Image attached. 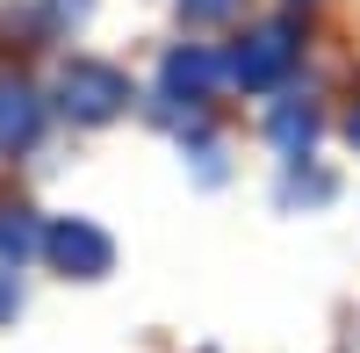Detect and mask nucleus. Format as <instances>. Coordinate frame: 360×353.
Segmentation results:
<instances>
[{"instance_id":"obj_1","label":"nucleus","mask_w":360,"mask_h":353,"mask_svg":"<svg viewBox=\"0 0 360 353\" xmlns=\"http://www.w3.org/2000/svg\"><path fill=\"white\" fill-rule=\"evenodd\" d=\"M58 108L72 123H115L130 108V79L108 65V58H65L58 65Z\"/></svg>"},{"instance_id":"obj_2","label":"nucleus","mask_w":360,"mask_h":353,"mask_svg":"<svg viewBox=\"0 0 360 353\" xmlns=\"http://www.w3.org/2000/svg\"><path fill=\"white\" fill-rule=\"evenodd\" d=\"M295 58H303V29H295L288 15H281V22H259L252 37L238 44L231 79L245 86V94H266V86H281V79L295 72Z\"/></svg>"},{"instance_id":"obj_3","label":"nucleus","mask_w":360,"mask_h":353,"mask_svg":"<svg viewBox=\"0 0 360 353\" xmlns=\"http://www.w3.org/2000/svg\"><path fill=\"white\" fill-rule=\"evenodd\" d=\"M44 252H51V267L72 274V281H101L115 267V238H108L101 224H86V217H58L44 231Z\"/></svg>"},{"instance_id":"obj_4","label":"nucleus","mask_w":360,"mask_h":353,"mask_svg":"<svg viewBox=\"0 0 360 353\" xmlns=\"http://www.w3.org/2000/svg\"><path fill=\"white\" fill-rule=\"evenodd\" d=\"M217 79H231V58L202 51V44H180V51H166V65H159V94L202 108L209 94H217Z\"/></svg>"},{"instance_id":"obj_5","label":"nucleus","mask_w":360,"mask_h":353,"mask_svg":"<svg viewBox=\"0 0 360 353\" xmlns=\"http://www.w3.org/2000/svg\"><path fill=\"white\" fill-rule=\"evenodd\" d=\"M44 130V101L29 79H0V152H29Z\"/></svg>"},{"instance_id":"obj_6","label":"nucleus","mask_w":360,"mask_h":353,"mask_svg":"<svg viewBox=\"0 0 360 353\" xmlns=\"http://www.w3.org/2000/svg\"><path fill=\"white\" fill-rule=\"evenodd\" d=\"M266 130H274V144H281V152H295V159H303V144L317 137V108H310V94H303V101H274Z\"/></svg>"},{"instance_id":"obj_7","label":"nucleus","mask_w":360,"mask_h":353,"mask_svg":"<svg viewBox=\"0 0 360 353\" xmlns=\"http://www.w3.org/2000/svg\"><path fill=\"white\" fill-rule=\"evenodd\" d=\"M29 252H44V231L29 210H0V267H22Z\"/></svg>"},{"instance_id":"obj_8","label":"nucleus","mask_w":360,"mask_h":353,"mask_svg":"<svg viewBox=\"0 0 360 353\" xmlns=\"http://www.w3.org/2000/svg\"><path fill=\"white\" fill-rule=\"evenodd\" d=\"M332 195V173H288L281 181V202H324Z\"/></svg>"},{"instance_id":"obj_9","label":"nucleus","mask_w":360,"mask_h":353,"mask_svg":"<svg viewBox=\"0 0 360 353\" xmlns=\"http://www.w3.org/2000/svg\"><path fill=\"white\" fill-rule=\"evenodd\" d=\"M238 8H245V0H180V15H188V22H231Z\"/></svg>"},{"instance_id":"obj_10","label":"nucleus","mask_w":360,"mask_h":353,"mask_svg":"<svg viewBox=\"0 0 360 353\" xmlns=\"http://www.w3.org/2000/svg\"><path fill=\"white\" fill-rule=\"evenodd\" d=\"M86 15H94V0H51V22L58 29H79Z\"/></svg>"},{"instance_id":"obj_11","label":"nucleus","mask_w":360,"mask_h":353,"mask_svg":"<svg viewBox=\"0 0 360 353\" xmlns=\"http://www.w3.org/2000/svg\"><path fill=\"white\" fill-rule=\"evenodd\" d=\"M0 317H15V288L8 281H0Z\"/></svg>"},{"instance_id":"obj_12","label":"nucleus","mask_w":360,"mask_h":353,"mask_svg":"<svg viewBox=\"0 0 360 353\" xmlns=\"http://www.w3.org/2000/svg\"><path fill=\"white\" fill-rule=\"evenodd\" d=\"M346 137H353V144H360V108H353V115H346Z\"/></svg>"}]
</instances>
